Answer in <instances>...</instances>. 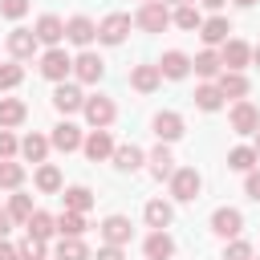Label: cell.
<instances>
[{"mask_svg": "<svg viewBox=\"0 0 260 260\" xmlns=\"http://www.w3.org/2000/svg\"><path fill=\"white\" fill-rule=\"evenodd\" d=\"M199 187H203V175H199L195 167H175V175H171V195H175L179 203L199 199Z\"/></svg>", "mask_w": 260, "mask_h": 260, "instance_id": "1", "label": "cell"}, {"mask_svg": "<svg viewBox=\"0 0 260 260\" xmlns=\"http://www.w3.org/2000/svg\"><path fill=\"white\" fill-rule=\"evenodd\" d=\"M134 24H138L142 32H162V28L171 24V8H167L162 0H146V4L138 8V16H134Z\"/></svg>", "mask_w": 260, "mask_h": 260, "instance_id": "2", "label": "cell"}, {"mask_svg": "<svg viewBox=\"0 0 260 260\" xmlns=\"http://www.w3.org/2000/svg\"><path fill=\"white\" fill-rule=\"evenodd\" d=\"M41 73L49 77V81H65L69 73H73V61H69V53L65 49H49V53H41Z\"/></svg>", "mask_w": 260, "mask_h": 260, "instance_id": "3", "label": "cell"}, {"mask_svg": "<svg viewBox=\"0 0 260 260\" xmlns=\"http://www.w3.org/2000/svg\"><path fill=\"white\" fill-rule=\"evenodd\" d=\"M81 114H85V122H89L93 130H106V126L114 122V114H118V110H114V102H110V98H102V93H98V98H85Z\"/></svg>", "mask_w": 260, "mask_h": 260, "instance_id": "4", "label": "cell"}, {"mask_svg": "<svg viewBox=\"0 0 260 260\" xmlns=\"http://www.w3.org/2000/svg\"><path fill=\"white\" fill-rule=\"evenodd\" d=\"M126 32H130V16H126V12H110V16L98 24V41H102V45H122Z\"/></svg>", "mask_w": 260, "mask_h": 260, "instance_id": "5", "label": "cell"}, {"mask_svg": "<svg viewBox=\"0 0 260 260\" xmlns=\"http://www.w3.org/2000/svg\"><path fill=\"white\" fill-rule=\"evenodd\" d=\"M211 232L223 236V240H236V236L244 232V215H240L236 207H215V215H211Z\"/></svg>", "mask_w": 260, "mask_h": 260, "instance_id": "6", "label": "cell"}, {"mask_svg": "<svg viewBox=\"0 0 260 260\" xmlns=\"http://www.w3.org/2000/svg\"><path fill=\"white\" fill-rule=\"evenodd\" d=\"M232 130H236V134H256V130H260V110L240 98V102L232 106Z\"/></svg>", "mask_w": 260, "mask_h": 260, "instance_id": "7", "label": "cell"}, {"mask_svg": "<svg viewBox=\"0 0 260 260\" xmlns=\"http://www.w3.org/2000/svg\"><path fill=\"white\" fill-rule=\"evenodd\" d=\"M102 73H106V61H102L98 53H81V57L73 61V77H77L81 85H93V81H102Z\"/></svg>", "mask_w": 260, "mask_h": 260, "instance_id": "8", "label": "cell"}, {"mask_svg": "<svg viewBox=\"0 0 260 260\" xmlns=\"http://www.w3.org/2000/svg\"><path fill=\"white\" fill-rule=\"evenodd\" d=\"M53 106H57L61 114H77V110L85 106V93H81L73 81H57V89H53Z\"/></svg>", "mask_w": 260, "mask_h": 260, "instance_id": "9", "label": "cell"}, {"mask_svg": "<svg viewBox=\"0 0 260 260\" xmlns=\"http://www.w3.org/2000/svg\"><path fill=\"white\" fill-rule=\"evenodd\" d=\"M81 150H85L89 162L110 158V154H114V138H110V130H89V138H81Z\"/></svg>", "mask_w": 260, "mask_h": 260, "instance_id": "10", "label": "cell"}, {"mask_svg": "<svg viewBox=\"0 0 260 260\" xmlns=\"http://www.w3.org/2000/svg\"><path fill=\"white\" fill-rule=\"evenodd\" d=\"M219 61H223V69H244V65L252 61V45H244V41L228 37V41H223V49H219Z\"/></svg>", "mask_w": 260, "mask_h": 260, "instance_id": "11", "label": "cell"}, {"mask_svg": "<svg viewBox=\"0 0 260 260\" xmlns=\"http://www.w3.org/2000/svg\"><path fill=\"white\" fill-rule=\"evenodd\" d=\"M142 248H146V260H171V256H175V240H171L167 228H154Z\"/></svg>", "mask_w": 260, "mask_h": 260, "instance_id": "12", "label": "cell"}, {"mask_svg": "<svg viewBox=\"0 0 260 260\" xmlns=\"http://www.w3.org/2000/svg\"><path fill=\"white\" fill-rule=\"evenodd\" d=\"M32 32H37V41H41V45H49V49H53L57 41H65V20H61V16H53V12H45V16L37 20V28H32Z\"/></svg>", "mask_w": 260, "mask_h": 260, "instance_id": "13", "label": "cell"}, {"mask_svg": "<svg viewBox=\"0 0 260 260\" xmlns=\"http://www.w3.org/2000/svg\"><path fill=\"white\" fill-rule=\"evenodd\" d=\"M37 45H41V41H37V32H32V28H12V32H8V53H12L16 61L32 57V53H37Z\"/></svg>", "mask_w": 260, "mask_h": 260, "instance_id": "14", "label": "cell"}, {"mask_svg": "<svg viewBox=\"0 0 260 260\" xmlns=\"http://www.w3.org/2000/svg\"><path fill=\"white\" fill-rule=\"evenodd\" d=\"M158 73H162V77H171V81H179V77H187V73H191V57H187V53H179V49H167V53H162V61H158Z\"/></svg>", "mask_w": 260, "mask_h": 260, "instance_id": "15", "label": "cell"}, {"mask_svg": "<svg viewBox=\"0 0 260 260\" xmlns=\"http://www.w3.org/2000/svg\"><path fill=\"white\" fill-rule=\"evenodd\" d=\"M49 146H57L61 154L81 150V130H77L73 122H57V126H53V138H49Z\"/></svg>", "mask_w": 260, "mask_h": 260, "instance_id": "16", "label": "cell"}, {"mask_svg": "<svg viewBox=\"0 0 260 260\" xmlns=\"http://www.w3.org/2000/svg\"><path fill=\"white\" fill-rule=\"evenodd\" d=\"M130 236H134V228H130V219H126V215H110V219L102 223V240H106V244L126 248V244H130Z\"/></svg>", "mask_w": 260, "mask_h": 260, "instance_id": "17", "label": "cell"}, {"mask_svg": "<svg viewBox=\"0 0 260 260\" xmlns=\"http://www.w3.org/2000/svg\"><path fill=\"white\" fill-rule=\"evenodd\" d=\"M98 37V24L89 20V16H73V20H65V41H73V45H89Z\"/></svg>", "mask_w": 260, "mask_h": 260, "instance_id": "18", "label": "cell"}, {"mask_svg": "<svg viewBox=\"0 0 260 260\" xmlns=\"http://www.w3.org/2000/svg\"><path fill=\"white\" fill-rule=\"evenodd\" d=\"M130 85H134L138 93H154V89L162 85L158 65H134V69H130Z\"/></svg>", "mask_w": 260, "mask_h": 260, "instance_id": "19", "label": "cell"}, {"mask_svg": "<svg viewBox=\"0 0 260 260\" xmlns=\"http://www.w3.org/2000/svg\"><path fill=\"white\" fill-rule=\"evenodd\" d=\"M154 134H158V142H175V138H183V118H179L175 110L154 114Z\"/></svg>", "mask_w": 260, "mask_h": 260, "instance_id": "20", "label": "cell"}, {"mask_svg": "<svg viewBox=\"0 0 260 260\" xmlns=\"http://www.w3.org/2000/svg\"><path fill=\"white\" fill-rule=\"evenodd\" d=\"M215 85H219V93H223V98H236V102L248 93V77H244L240 69H223V73L215 77Z\"/></svg>", "mask_w": 260, "mask_h": 260, "instance_id": "21", "label": "cell"}, {"mask_svg": "<svg viewBox=\"0 0 260 260\" xmlns=\"http://www.w3.org/2000/svg\"><path fill=\"white\" fill-rule=\"evenodd\" d=\"M228 32H232L228 16H211V20H203V24H199V37H203V45H207V49H211V45H223V41H228Z\"/></svg>", "mask_w": 260, "mask_h": 260, "instance_id": "22", "label": "cell"}, {"mask_svg": "<svg viewBox=\"0 0 260 260\" xmlns=\"http://www.w3.org/2000/svg\"><path fill=\"white\" fill-rule=\"evenodd\" d=\"M110 158H114V167H118V171H130V175H134V171L146 162V154H142L134 142H126V146H114V154H110Z\"/></svg>", "mask_w": 260, "mask_h": 260, "instance_id": "23", "label": "cell"}, {"mask_svg": "<svg viewBox=\"0 0 260 260\" xmlns=\"http://www.w3.org/2000/svg\"><path fill=\"white\" fill-rule=\"evenodd\" d=\"M61 203H65V211H81V215H85V211L93 207V191L81 187V183H77V187H65V191H61Z\"/></svg>", "mask_w": 260, "mask_h": 260, "instance_id": "24", "label": "cell"}, {"mask_svg": "<svg viewBox=\"0 0 260 260\" xmlns=\"http://www.w3.org/2000/svg\"><path fill=\"white\" fill-rule=\"evenodd\" d=\"M24 118H28V106H24L20 98H0V126H4V130L20 126Z\"/></svg>", "mask_w": 260, "mask_h": 260, "instance_id": "25", "label": "cell"}, {"mask_svg": "<svg viewBox=\"0 0 260 260\" xmlns=\"http://www.w3.org/2000/svg\"><path fill=\"white\" fill-rule=\"evenodd\" d=\"M191 65H195V73H199L203 81H211V77H219V73H223V61H219V53H215V49H203Z\"/></svg>", "mask_w": 260, "mask_h": 260, "instance_id": "26", "label": "cell"}, {"mask_svg": "<svg viewBox=\"0 0 260 260\" xmlns=\"http://www.w3.org/2000/svg\"><path fill=\"white\" fill-rule=\"evenodd\" d=\"M150 171H154V179H171L175 175V158H171V150H167V142H158L154 150H150Z\"/></svg>", "mask_w": 260, "mask_h": 260, "instance_id": "27", "label": "cell"}, {"mask_svg": "<svg viewBox=\"0 0 260 260\" xmlns=\"http://www.w3.org/2000/svg\"><path fill=\"white\" fill-rule=\"evenodd\" d=\"M24 232H28V236H37V240H49V236L57 232V219H53L49 211H32V215L24 219Z\"/></svg>", "mask_w": 260, "mask_h": 260, "instance_id": "28", "label": "cell"}, {"mask_svg": "<svg viewBox=\"0 0 260 260\" xmlns=\"http://www.w3.org/2000/svg\"><path fill=\"white\" fill-rule=\"evenodd\" d=\"M57 260H93V256H89V248H85L81 236H61V244H57Z\"/></svg>", "mask_w": 260, "mask_h": 260, "instance_id": "29", "label": "cell"}, {"mask_svg": "<svg viewBox=\"0 0 260 260\" xmlns=\"http://www.w3.org/2000/svg\"><path fill=\"white\" fill-rule=\"evenodd\" d=\"M195 106H199V110H207V114H215V110L223 106V93H219V85H215V81H203V85L195 89Z\"/></svg>", "mask_w": 260, "mask_h": 260, "instance_id": "30", "label": "cell"}, {"mask_svg": "<svg viewBox=\"0 0 260 260\" xmlns=\"http://www.w3.org/2000/svg\"><path fill=\"white\" fill-rule=\"evenodd\" d=\"M171 219H175V207L167 199H150L146 203V223L150 228H171Z\"/></svg>", "mask_w": 260, "mask_h": 260, "instance_id": "31", "label": "cell"}, {"mask_svg": "<svg viewBox=\"0 0 260 260\" xmlns=\"http://www.w3.org/2000/svg\"><path fill=\"white\" fill-rule=\"evenodd\" d=\"M20 154H24L28 162H45V154H49V138H45V134H24Z\"/></svg>", "mask_w": 260, "mask_h": 260, "instance_id": "32", "label": "cell"}, {"mask_svg": "<svg viewBox=\"0 0 260 260\" xmlns=\"http://www.w3.org/2000/svg\"><path fill=\"white\" fill-rule=\"evenodd\" d=\"M256 162H260L256 146H236V150H228V167H232V171H244V175H248Z\"/></svg>", "mask_w": 260, "mask_h": 260, "instance_id": "33", "label": "cell"}, {"mask_svg": "<svg viewBox=\"0 0 260 260\" xmlns=\"http://www.w3.org/2000/svg\"><path fill=\"white\" fill-rule=\"evenodd\" d=\"M37 191H45V195H57V191H61V171H57L53 162L37 167Z\"/></svg>", "mask_w": 260, "mask_h": 260, "instance_id": "34", "label": "cell"}, {"mask_svg": "<svg viewBox=\"0 0 260 260\" xmlns=\"http://www.w3.org/2000/svg\"><path fill=\"white\" fill-rule=\"evenodd\" d=\"M171 20H175L179 28H187V32H191V28L199 32V24H203V16H199V8H195V4H179V8L171 12Z\"/></svg>", "mask_w": 260, "mask_h": 260, "instance_id": "35", "label": "cell"}, {"mask_svg": "<svg viewBox=\"0 0 260 260\" xmlns=\"http://www.w3.org/2000/svg\"><path fill=\"white\" fill-rule=\"evenodd\" d=\"M20 183H24V167H20V162H12V158H0V187L16 191Z\"/></svg>", "mask_w": 260, "mask_h": 260, "instance_id": "36", "label": "cell"}, {"mask_svg": "<svg viewBox=\"0 0 260 260\" xmlns=\"http://www.w3.org/2000/svg\"><path fill=\"white\" fill-rule=\"evenodd\" d=\"M32 211H37V207H32V195H20V191H16V195L8 199V215H12V223H24Z\"/></svg>", "mask_w": 260, "mask_h": 260, "instance_id": "37", "label": "cell"}, {"mask_svg": "<svg viewBox=\"0 0 260 260\" xmlns=\"http://www.w3.org/2000/svg\"><path fill=\"white\" fill-rule=\"evenodd\" d=\"M57 232L61 236H81L85 232V215L81 211H61L57 215Z\"/></svg>", "mask_w": 260, "mask_h": 260, "instance_id": "38", "label": "cell"}, {"mask_svg": "<svg viewBox=\"0 0 260 260\" xmlns=\"http://www.w3.org/2000/svg\"><path fill=\"white\" fill-rule=\"evenodd\" d=\"M24 81V69L16 65V61H8V65H0V89H16Z\"/></svg>", "mask_w": 260, "mask_h": 260, "instance_id": "39", "label": "cell"}, {"mask_svg": "<svg viewBox=\"0 0 260 260\" xmlns=\"http://www.w3.org/2000/svg\"><path fill=\"white\" fill-rule=\"evenodd\" d=\"M223 260H252V244L248 240H232L223 248Z\"/></svg>", "mask_w": 260, "mask_h": 260, "instance_id": "40", "label": "cell"}, {"mask_svg": "<svg viewBox=\"0 0 260 260\" xmlns=\"http://www.w3.org/2000/svg\"><path fill=\"white\" fill-rule=\"evenodd\" d=\"M16 252H24V256H32V260H45V240H37V236H24V244H20Z\"/></svg>", "mask_w": 260, "mask_h": 260, "instance_id": "41", "label": "cell"}, {"mask_svg": "<svg viewBox=\"0 0 260 260\" xmlns=\"http://www.w3.org/2000/svg\"><path fill=\"white\" fill-rule=\"evenodd\" d=\"M16 150H20V142H16V134H12V130H4V126H0V158H12V154H16Z\"/></svg>", "mask_w": 260, "mask_h": 260, "instance_id": "42", "label": "cell"}, {"mask_svg": "<svg viewBox=\"0 0 260 260\" xmlns=\"http://www.w3.org/2000/svg\"><path fill=\"white\" fill-rule=\"evenodd\" d=\"M0 12H4L8 20H20V16L28 12V0H0Z\"/></svg>", "mask_w": 260, "mask_h": 260, "instance_id": "43", "label": "cell"}, {"mask_svg": "<svg viewBox=\"0 0 260 260\" xmlns=\"http://www.w3.org/2000/svg\"><path fill=\"white\" fill-rule=\"evenodd\" d=\"M244 191H248V199H256V203H260V171H256V167L248 171V179H244Z\"/></svg>", "mask_w": 260, "mask_h": 260, "instance_id": "44", "label": "cell"}, {"mask_svg": "<svg viewBox=\"0 0 260 260\" xmlns=\"http://www.w3.org/2000/svg\"><path fill=\"white\" fill-rule=\"evenodd\" d=\"M93 260H126V256H122V248H118V244H102Z\"/></svg>", "mask_w": 260, "mask_h": 260, "instance_id": "45", "label": "cell"}, {"mask_svg": "<svg viewBox=\"0 0 260 260\" xmlns=\"http://www.w3.org/2000/svg\"><path fill=\"white\" fill-rule=\"evenodd\" d=\"M8 232H12V215L8 207H0V240H8Z\"/></svg>", "mask_w": 260, "mask_h": 260, "instance_id": "46", "label": "cell"}, {"mask_svg": "<svg viewBox=\"0 0 260 260\" xmlns=\"http://www.w3.org/2000/svg\"><path fill=\"white\" fill-rule=\"evenodd\" d=\"M12 256H16V248H12L8 240H0V260H12Z\"/></svg>", "mask_w": 260, "mask_h": 260, "instance_id": "47", "label": "cell"}, {"mask_svg": "<svg viewBox=\"0 0 260 260\" xmlns=\"http://www.w3.org/2000/svg\"><path fill=\"white\" fill-rule=\"evenodd\" d=\"M199 4H203V8H211V12H219V8L228 4V0H199Z\"/></svg>", "mask_w": 260, "mask_h": 260, "instance_id": "48", "label": "cell"}, {"mask_svg": "<svg viewBox=\"0 0 260 260\" xmlns=\"http://www.w3.org/2000/svg\"><path fill=\"white\" fill-rule=\"evenodd\" d=\"M232 4H240V8H252V4H256V0H232Z\"/></svg>", "mask_w": 260, "mask_h": 260, "instance_id": "49", "label": "cell"}, {"mask_svg": "<svg viewBox=\"0 0 260 260\" xmlns=\"http://www.w3.org/2000/svg\"><path fill=\"white\" fill-rule=\"evenodd\" d=\"M252 61H256V65H260V45H256V49H252Z\"/></svg>", "mask_w": 260, "mask_h": 260, "instance_id": "50", "label": "cell"}, {"mask_svg": "<svg viewBox=\"0 0 260 260\" xmlns=\"http://www.w3.org/2000/svg\"><path fill=\"white\" fill-rule=\"evenodd\" d=\"M162 4H175V8H179V4H191V0H162Z\"/></svg>", "mask_w": 260, "mask_h": 260, "instance_id": "51", "label": "cell"}, {"mask_svg": "<svg viewBox=\"0 0 260 260\" xmlns=\"http://www.w3.org/2000/svg\"><path fill=\"white\" fill-rule=\"evenodd\" d=\"M12 260H32V256H24V252H16V256H12Z\"/></svg>", "mask_w": 260, "mask_h": 260, "instance_id": "52", "label": "cell"}, {"mask_svg": "<svg viewBox=\"0 0 260 260\" xmlns=\"http://www.w3.org/2000/svg\"><path fill=\"white\" fill-rule=\"evenodd\" d=\"M256 154H260V130H256Z\"/></svg>", "mask_w": 260, "mask_h": 260, "instance_id": "53", "label": "cell"}, {"mask_svg": "<svg viewBox=\"0 0 260 260\" xmlns=\"http://www.w3.org/2000/svg\"><path fill=\"white\" fill-rule=\"evenodd\" d=\"M252 260H256V256H252Z\"/></svg>", "mask_w": 260, "mask_h": 260, "instance_id": "54", "label": "cell"}, {"mask_svg": "<svg viewBox=\"0 0 260 260\" xmlns=\"http://www.w3.org/2000/svg\"><path fill=\"white\" fill-rule=\"evenodd\" d=\"M142 4H146V0H142Z\"/></svg>", "mask_w": 260, "mask_h": 260, "instance_id": "55", "label": "cell"}]
</instances>
